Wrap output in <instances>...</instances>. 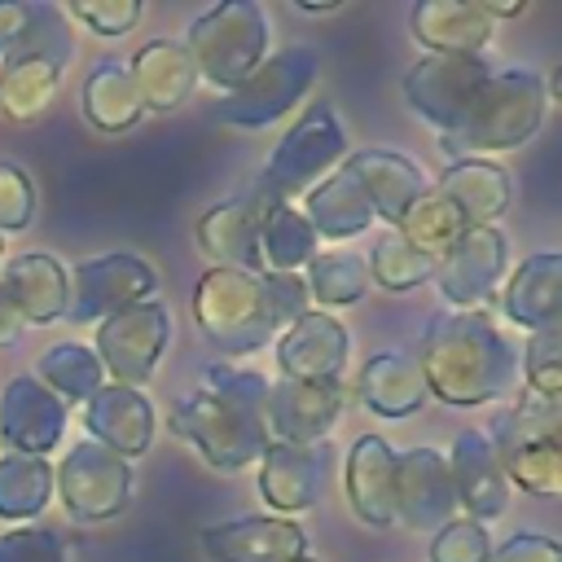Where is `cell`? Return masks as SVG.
Returning a JSON list of instances; mask_svg holds the SVG:
<instances>
[{
  "instance_id": "6da1fadb",
  "label": "cell",
  "mask_w": 562,
  "mask_h": 562,
  "mask_svg": "<svg viewBox=\"0 0 562 562\" xmlns=\"http://www.w3.org/2000/svg\"><path fill=\"white\" fill-rule=\"evenodd\" d=\"M176 439H189L206 465L246 470L272 443L268 435V378L259 369L206 364L202 386L167 417Z\"/></svg>"
},
{
  "instance_id": "7a4b0ae2",
  "label": "cell",
  "mask_w": 562,
  "mask_h": 562,
  "mask_svg": "<svg viewBox=\"0 0 562 562\" xmlns=\"http://www.w3.org/2000/svg\"><path fill=\"white\" fill-rule=\"evenodd\" d=\"M426 391L452 408L501 400L518 378V347L496 329L487 312L435 316L417 356Z\"/></svg>"
},
{
  "instance_id": "3957f363",
  "label": "cell",
  "mask_w": 562,
  "mask_h": 562,
  "mask_svg": "<svg viewBox=\"0 0 562 562\" xmlns=\"http://www.w3.org/2000/svg\"><path fill=\"white\" fill-rule=\"evenodd\" d=\"M544 114H549L544 79L536 70L505 66V70H492L483 79V88L474 92L465 114L448 132H439V145L452 162L518 149L522 140H531L540 132Z\"/></svg>"
},
{
  "instance_id": "277c9868",
  "label": "cell",
  "mask_w": 562,
  "mask_h": 562,
  "mask_svg": "<svg viewBox=\"0 0 562 562\" xmlns=\"http://www.w3.org/2000/svg\"><path fill=\"white\" fill-rule=\"evenodd\" d=\"M193 321L202 338L224 356H246L277 338V321L259 272L206 268L193 285Z\"/></svg>"
},
{
  "instance_id": "5b68a950",
  "label": "cell",
  "mask_w": 562,
  "mask_h": 562,
  "mask_svg": "<svg viewBox=\"0 0 562 562\" xmlns=\"http://www.w3.org/2000/svg\"><path fill=\"white\" fill-rule=\"evenodd\" d=\"M198 66V79L233 92L268 57V13L255 0H224L198 13L180 40Z\"/></svg>"
},
{
  "instance_id": "8992f818",
  "label": "cell",
  "mask_w": 562,
  "mask_h": 562,
  "mask_svg": "<svg viewBox=\"0 0 562 562\" xmlns=\"http://www.w3.org/2000/svg\"><path fill=\"white\" fill-rule=\"evenodd\" d=\"M509 487H522L531 496H558L562 492V439H558V400L522 395L487 435Z\"/></svg>"
},
{
  "instance_id": "52a82bcc",
  "label": "cell",
  "mask_w": 562,
  "mask_h": 562,
  "mask_svg": "<svg viewBox=\"0 0 562 562\" xmlns=\"http://www.w3.org/2000/svg\"><path fill=\"white\" fill-rule=\"evenodd\" d=\"M342 158H347V132H342L334 105H329V101H312V105L294 119V127L272 145V154H268V162H263L259 189H268L272 198L290 202L294 193L312 189V180H316L321 171L338 167Z\"/></svg>"
},
{
  "instance_id": "ba28073f",
  "label": "cell",
  "mask_w": 562,
  "mask_h": 562,
  "mask_svg": "<svg viewBox=\"0 0 562 562\" xmlns=\"http://www.w3.org/2000/svg\"><path fill=\"white\" fill-rule=\"evenodd\" d=\"M316 70H321L316 48H307V44L281 48V53L263 57L246 83L224 92V101L215 105V119L228 127H268V123L285 119V110H294L307 97Z\"/></svg>"
},
{
  "instance_id": "9c48e42d",
  "label": "cell",
  "mask_w": 562,
  "mask_h": 562,
  "mask_svg": "<svg viewBox=\"0 0 562 562\" xmlns=\"http://www.w3.org/2000/svg\"><path fill=\"white\" fill-rule=\"evenodd\" d=\"M53 492L61 496L66 514L79 522H105L127 509L132 501V465L110 448L79 439L61 465L53 470Z\"/></svg>"
},
{
  "instance_id": "30bf717a",
  "label": "cell",
  "mask_w": 562,
  "mask_h": 562,
  "mask_svg": "<svg viewBox=\"0 0 562 562\" xmlns=\"http://www.w3.org/2000/svg\"><path fill=\"white\" fill-rule=\"evenodd\" d=\"M70 277V303H66V321L75 325H97L114 312H127L136 303H149L158 299V272L136 259V255H97V259H83Z\"/></svg>"
},
{
  "instance_id": "8fae6325",
  "label": "cell",
  "mask_w": 562,
  "mask_h": 562,
  "mask_svg": "<svg viewBox=\"0 0 562 562\" xmlns=\"http://www.w3.org/2000/svg\"><path fill=\"white\" fill-rule=\"evenodd\" d=\"M167 334H171V316L158 299L136 303L127 312H114L97 325V347L92 356L101 360V369L114 378V386H145L167 351Z\"/></svg>"
},
{
  "instance_id": "7c38bea8",
  "label": "cell",
  "mask_w": 562,
  "mask_h": 562,
  "mask_svg": "<svg viewBox=\"0 0 562 562\" xmlns=\"http://www.w3.org/2000/svg\"><path fill=\"white\" fill-rule=\"evenodd\" d=\"M505 263H509V241L501 228H465L448 246V255L435 259L430 281L439 285L443 303H452V312H479V303L496 294Z\"/></svg>"
},
{
  "instance_id": "4fadbf2b",
  "label": "cell",
  "mask_w": 562,
  "mask_h": 562,
  "mask_svg": "<svg viewBox=\"0 0 562 562\" xmlns=\"http://www.w3.org/2000/svg\"><path fill=\"white\" fill-rule=\"evenodd\" d=\"M487 75H492V66L483 57H435V53H426L404 75V101L413 105L417 119L448 132L465 114V105L474 101V92L483 88Z\"/></svg>"
},
{
  "instance_id": "5bb4252c",
  "label": "cell",
  "mask_w": 562,
  "mask_h": 562,
  "mask_svg": "<svg viewBox=\"0 0 562 562\" xmlns=\"http://www.w3.org/2000/svg\"><path fill=\"white\" fill-rule=\"evenodd\" d=\"M268 189L233 193L202 211L198 220V250L211 259V268H237V272H263L259 263V224L268 211Z\"/></svg>"
},
{
  "instance_id": "9a60e30c",
  "label": "cell",
  "mask_w": 562,
  "mask_h": 562,
  "mask_svg": "<svg viewBox=\"0 0 562 562\" xmlns=\"http://www.w3.org/2000/svg\"><path fill=\"white\" fill-rule=\"evenodd\" d=\"M448 461V483H452V501L465 518L474 522H492L509 509V479L501 470V457L487 439V430H461L452 439Z\"/></svg>"
},
{
  "instance_id": "2e32d148",
  "label": "cell",
  "mask_w": 562,
  "mask_h": 562,
  "mask_svg": "<svg viewBox=\"0 0 562 562\" xmlns=\"http://www.w3.org/2000/svg\"><path fill=\"white\" fill-rule=\"evenodd\" d=\"M329 443H285L272 439L259 457V496L285 518L299 509H312L329 479Z\"/></svg>"
},
{
  "instance_id": "e0dca14e",
  "label": "cell",
  "mask_w": 562,
  "mask_h": 562,
  "mask_svg": "<svg viewBox=\"0 0 562 562\" xmlns=\"http://www.w3.org/2000/svg\"><path fill=\"white\" fill-rule=\"evenodd\" d=\"M457 518L448 461L439 448L395 452V522L408 531H439Z\"/></svg>"
},
{
  "instance_id": "ac0fdd59",
  "label": "cell",
  "mask_w": 562,
  "mask_h": 562,
  "mask_svg": "<svg viewBox=\"0 0 562 562\" xmlns=\"http://www.w3.org/2000/svg\"><path fill=\"white\" fill-rule=\"evenodd\" d=\"M347 351H351L347 329L316 307H307L294 325L277 334V369L290 382H342Z\"/></svg>"
},
{
  "instance_id": "d6986e66",
  "label": "cell",
  "mask_w": 562,
  "mask_h": 562,
  "mask_svg": "<svg viewBox=\"0 0 562 562\" xmlns=\"http://www.w3.org/2000/svg\"><path fill=\"white\" fill-rule=\"evenodd\" d=\"M66 435V404L35 378L18 373L0 395V439L9 452L48 457Z\"/></svg>"
},
{
  "instance_id": "ffe728a7",
  "label": "cell",
  "mask_w": 562,
  "mask_h": 562,
  "mask_svg": "<svg viewBox=\"0 0 562 562\" xmlns=\"http://www.w3.org/2000/svg\"><path fill=\"white\" fill-rule=\"evenodd\" d=\"M342 413V382H268V435L285 443H329Z\"/></svg>"
},
{
  "instance_id": "44dd1931",
  "label": "cell",
  "mask_w": 562,
  "mask_h": 562,
  "mask_svg": "<svg viewBox=\"0 0 562 562\" xmlns=\"http://www.w3.org/2000/svg\"><path fill=\"white\" fill-rule=\"evenodd\" d=\"M198 540L215 562H299L307 549L303 527L290 518H272V514H250V518H233L220 527H202Z\"/></svg>"
},
{
  "instance_id": "7402d4cb",
  "label": "cell",
  "mask_w": 562,
  "mask_h": 562,
  "mask_svg": "<svg viewBox=\"0 0 562 562\" xmlns=\"http://www.w3.org/2000/svg\"><path fill=\"white\" fill-rule=\"evenodd\" d=\"M83 426L92 435V443L110 448L114 457H140L154 443V404L145 391L132 386H101L88 404H83Z\"/></svg>"
},
{
  "instance_id": "603a6c76",
  "label": "cell",
  "mask_w": 562,
  "mask_h": 562,
  "mask_svg": "<svg viewBox=\"0 0 562 562\" xmlns=\"http://www.w3.org/2000/svg\"><path fill=\"white\" fill-rule=\"evenodd\" d=\"M342 167L360 180L369 206H373V220H386L391 228L400 224V215L426 193V176L413 158L395 154V149H356L342 158Z\"/></svg>"
},
{
  "instance_id": "cb8c5ba5",
  "label": "cell",
  "mask_w": 562,
  "mask_h": 562,
  "mask_svg": "<svg viewBox=\"0 0 562 562\" xmlns=\"http://www.w3.org/2000/svg\"><path fill=\"white\" fill-rule=\"evenodd\" d=\"M347 505L364 527L395 522V448L382 435H360L347 448Z\"/></svg>"
},
{
  "instance_id": "d4e9b609",
  "label": "cell",
  "mask_w": 562,
  "mask_h": 562,
  "mask_svg": "<svg viewBox=\"0 0 562 562\" xmlns=\"http://www.w3.org/2000/svg\"><path fill=\"white\" fill-rule=\"evenodd\" d=\"M496 22L479 0H422L413 9V40L435 57H479Z\"/></svg>"
},
{
  "instance_id": "484cf974",
  "label": "cell",
  "mask_w": 562,
  "mask_h": 562,
  "mask_svg": "<svg viewBox=\"0 0 562 562\" xmlns=\"http://www.w3.org/2000/svg\"><path fill=\"white\" fill-rule=\"evenodd\" d=\"M435 193L461 215L465 228H496V220L509 211V171L487 158H461L448 162Z\"/></svg>"
},
{
  "instance_id": "4316f807",
  "label": "cell",
  "mask_w": 562,
  "mask_h": 562,
  "mask_svg": "<svg viewBox=\"0 0 562 562\" xmlns=\"http://www.w3.org/2000/svg\"><path fill=\"white\" fill-rule=\"evenodd\" d=\"M127 75L140 110H158V114L184 105L198 88V66L180 40H149L145 48H136Z\"/></svg>"
},
{
  "instance_id": "83f0119b",
  "label": "cell",
  "mask_w": 562,
  "mask_h": 562,
  "mask_svg": "<svg viewBox=\"0 0 562 562\" xmlns=\"http://www.w3.org/2000/svg\"><path fill=\"white\" fill-rule=\"evenodd\" d=\"M0 281H4V290H9V299L18 307V316H22V325H53V321L66 316L70 277H66V268L53 255L31 250V255L9 259L4 272H0Z\"/></svg>"
},
{
  "instance_id": "f1b7e54d",
  "label": "cell",
  "mask_w": 562,
  "mask_h": 562,
  "mask_svg": "<svg viewBox=\"0 0 562 562\" xmlns=\"http://www.w3.org/2000/svg\"><path fill=\"white\" fill-rule=\"evenodd\" d=\"M562 259L553 250L544 255H531L514 268V277L505 281V294H501V312L522 325V329H544V325H558V312H562Z\"/></svg>"
},
{
  "instance_id": "f546056e",
  "label": "cell",
  "mask_w": 562,
  "mask_h": 562,
  "mask_svg": "<svg viewBox=\"0 0 562 562\" xmlns=\"http://www.w3.org/2000/svg\"><path fill=\"white\" fill-rule=\"evenodd\" d=\"M356 395L364 408H373L378 417H408L426 404V378L417 369V356L408 351H378L364 360Z\"/></svg>"
},
{
  "instance_id": "4dcf8cb0",
  "label": "cell",
  "mask_w": 562,
  "mask_h": 562,
  "mask_svg": "<svg viewBox=\"0 0 562 562\" xmlns=\"http://www.w3.org/2000/svg\"><path fill=\"white\" fill-rule=\"evenodd\" d=\"M303 220L312 224L316 237H325V241H347V237H360V233L373 224V206H369L360 180H356L347 167H338L334 176H325L321 184L307 189Z\"/></svg>"
},
{
  "instance_id": "1f68e13d",
  "label": "cell",
  "mask_w": 562,
  "mask_h": 562,
  "mask_svg": "<svg viewBox=\"0 0 562 562\" xmlns=\"http://www.w3.org/2000/svg\"><path fill=\"white\" fill-rule=\"evenodd\" d=\"M140 114H145V110H140V101H136V88H132L127 66H119V61H97L92 75L83 79V119H88L97 132L114 136V132L136 127Z\"/></svg>"
},
{
  "instance_id": "d6a6232c",
  "label": "cell",
  "mask_w": 562,
  "mask_h": 562,
  "mask_svg": "<svg viewBox=\"0 0 562 562\" xmlns=\"http://www.w3.org/2000/svg\"><path fill=\"white\" fill-rule=\"evenodd\" d=\"M316 255V233L303 220L299 206L272 198L259 224V263L263 272H299L307 268V259Z\"/></svg>"
},
{
  "instance_id": "836d02e7",
  "label": "cell",
  "mask_w": 562,
  "mask_h": 562,
  "mask_svg": "<svg viewBox=\"0 0 562 562\" xmlns=\"http://www.w3.org/2000/svg\"><path fill=\"white\" fill-rule=\"evenodd\" d=\"M53 501V465L48 457H26V452H4L0 457V518L4 522H26L40 518Z\"/></svg>"
},
{
  "instance_id": "e575fe53",
  "label": "cell",
  "mask_w": 562,
  "mask_h": 562,
  "mask_svg": "<svg viewBox=\"0 0 562 562\" xmlns=\"http://www.w3.org/2000/svg\"><path fill=\"white\" fill-rule=\"evenodd\" d=\"M57 83H61V70L53 61H44V57H13L0 70V110L9 119H18V123L40 119L53 105Z\"/></svg>"
},
{
  "instance_id": "d590c367",
  "label": "cell",
  "mask_w": 562,
  "mask_h": 562,
  "mask_svg": "<svg viewBox=\"0 0 562 562\" xmlns=\"http://www.w3.org/2000/svg\"><path fill=\"white\" fill-rule=\"evenodd\" d=\"M40 382L61 400V404H88L105 386V369L83 342H57L40 356Z\"/></svg>"
},
{
  "instance_id": "8d00e7d4",
  "label": "cell",
  "mask_w": 562,
  "mask_h": 562,
  "mask_svg": "<svg viewBox=\"0 0 562 562\" xmlns=\"http://www.w3.org/2000/svg\"><path fill=\"white\" fill-rule=\"evenodd\" d=\"M303 285H307V303H316V312H325V307H351L369 290V268H364L360 255H347V250L312 255L307 259V272H303Z\"/></svg>"
},
{
  "instance_id": "74e56055",
  "label": "cell",
  "mask_w": 562,
  "mask_h": 562,
  "mask_svg": "<svg viewBox=\"0 0 562 562\" xmlns=\"http://www.w3.org/2000/svg\"><path fill=\"white\" fill-rule=\"evenodd\" d=\"M395 233L413 246V250H422L426 259H443L448 255V246L465 233V224H461V215L435 193V189H426L404 215H400V224H395Z\"/></svg>"
},
{
  "instance_id": "f35d334b",
  "label": "cell",
  "mask_w": 562,
  "mask_h": 562,
  "mask_svg": "<svg viewBox=\"0 0 562 562\" xmlns=\"http://www.w3.org/2000/svg\"><path fill=\"white\" fill-rule=\"evenodd\" d=\"M364 268H369V285H382V290H391V294H404V290L430 281L435 259H426L422 250H413V246L391 228L386 237L373 241Z\"/></svg>"
},
{
  "instance_id": "ab89813d",
  "label": "cell",
  "mask_w": 562,
  "mask_h": 562,
  "mask_svg": "<svg viewBox=\"0 0 562 562\" xmlns=\"http://www.w3.org/2000/svg\"><path fill=\"white\" fill-rule=\"evenodd\" d=\"M522 373H527L531 395L558 400V391H562V329L558 325H544L531 334V342L522 351Z\"/></svg>"
},
{
  "instance_id": "60d3db41",
  "label": "cell",
  "mask_w": 562,
  "mask_h": 562,
  "mask_svg": "<svg viewBox=\"0 0 562 562\" xmlns=\"http://www.w3.org/2000/svg\"><path fill=\"white\" fill-rule=\"evenodd\" d=\"M487 553H492V540H487L483 522H474L465 514L443 522L430 540V562H487Z\"/></svg>"
},
{
  "instance_id": "b9f144b4",
  "label": "cell",
  "mask_w": 562,
  "mask_h": 562,
  "mask_svg": "<svg viewBox=\"0 0 562 562\" xmlns=\"http://www.w3.org/2000/svg\"><path fill=\"white\" fill-rule=\"evenodd\" d=\"M35 215V184L18 162H0V237L26 228Z\"/></svg>"
},
{
  "instance_id": "7bdbcfd3",
  "label": "cell",
  "mask_w": 562,
  "mask_h": 562,
  "mask_svg": "<svg viewBox=\"0 0 562 562\" xmlns=\"http://www.w3.org/2000/svg\"><path fill=\"white\" fill-rule=\"evenodd\" d=\"M66 13L97 35H127L140 18V4L136 0H70Z\"/></svg>"
},
{
  "instance_id": "ee69618b",
  "label": "cell",
  "mask_w": 562,
  "mask_h": 562,
  "mask_svg": "<svg viewBox=\"0 0 562 562\" xmlns=\"http://www.w3.org/2000/svg\"><path fill=\"white\" fill-rule=\"evenodd\" d=\"M0 562H66V544L48 527H18L0 536Z\"/></svg>"
},
{
  "instance_id": "f6af8a7d",
  "label": "cell",
  "mask_w": 562,
  "mask_h": 562,
  "mask_svg": "<svg viewBox=\"0 0 562 562\" xmlns=\"http://www.w3.org/2000/svg\"><path fill=\"white\" fill-rule=\"evenodd\" d=\"M259 281H263V294H268V307H272L277 329L294 325L312 307L307 303V285H303L299 272H259Z\"/></svg>"
},
{
  "instance_id": "bcb514c9",
  "label": "cell",
  "mask_w": 562,
  "mask_h": 562,
  "mask_svg": "<svg viewBox=\"0 0 562 562\" xmlns=\"http://www.w3.org/2000/svg\"><path fill=\"white\" fill-rule=\"evenodd\" d=\"M487 562H562V549H558V540H549V536L518 531V536L501 540V544L487 553Z\"/></svg>"
},
{
  "instance_id": "7dc6e473",
  "label": "cell",
  "mask_w": 562,
  "mask_h": 562,
  "mask_svg": "<svg viewBox=\"0 0 562 562\" xmlns=\"http://www.w3.org/2000/svg\"><path fill=\"white\" fill-rule=\"evenodd\" d=\"M35 22V4H18V0H0V66L22 57L26 35Z\"/></svg>"
},
{
  "instance_id": "c3c4849f",
  "label": "cell",
  "mask_w": 562,
  "mask_h": 562,
  "mask_svg": "<svg viewBox=\"0 0 562 562\" xmlns=\"http://www.w3.org/2000/svg\"><path fill=\"white\" fill-rule=\"evenodd\" d=\"M18 334H22V316H18V307H13V299H9V290L0 281V347L18 342Z\"/></svg>"
},
{
  "instance_id": "681fc988",
  "label": "cell",
  "mask_w": 562,
  "mask_h": 562,
  "mask_svg": "<svg viewBox=\"0 0 562 562\" xmlns=\"http://www.w3.org/2000/svg\"><path fill=\"white\" fill-rule=\"evenodd\" d=\"M303 13H329V9H342V0H299Z\"/></svg>"
},
{
  "instance_id": "f907efd6",
  "label": "cell",
  "mask_w": 562,
  "mask_h": 562,
  "mask_svg": "<svg viewBox=\"0 0 562 562\" xmlns=\"http://www.w3.org/2000/svg\"><path fill=\"white\" fill-rule=\"evenodd\" d=\"M299 562H316V558H307V553H303V558H299Z\"/></svg>"
},
{
  "instance_id": "816d5d0a",
  "label": "cell",
  "mask_w": 562,
  "mask_h": 562,
  "mask_svg": "<svg viewBox=\"0 0 562 562\" xmlns=\"http://www.w3.org/2000/svg\"><path fill=\"white\" fill-rule=\"evenodd\" d=\"M0 250H4V237H0Z\"/></svg>"
}]
</instances>
